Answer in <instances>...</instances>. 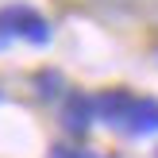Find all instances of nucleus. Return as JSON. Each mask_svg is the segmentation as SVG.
Returning <instances> with one entry per match:
<instances>
[{"label":"nucleus","mask_w":158,"mask_h":158,"mask_svg":"<svg viewBox=\"0 0 158 158\" xmlns=\"http://www.w3.org/2000/svg\"><path fill=\"white\" fill-rule=\"evenodd\" d=\"M0 19H4V23H0V27H4V35H23L27 43H35V46L50 43V23H46L43 15L27 12V8H8Z\"/></svg>","instance_id":"f257e3e1"},{"label":"nucleus","mask_w":158,"mask_h":158,"mask_svg":"<svg viewBox=\"0 0 158 158\" xmlns=\"http://www.w3.org/2000/svg\"><path fill=\"white\" fill-rule=\"evenodd\" d=\"M123 127H127V135H154L158 131V100L151 97H143V100H135L131 104V112H127V120H123Z\"/></svg>","instance_id":"f03ea898"},{"label":"nucleus","mask_w":158,"mask_h":158,"mask_svg":"<svg viewBox=\"0 0 158 158\" xmlns=\"http://www.w3.org/2000/svg\"><path fill=\"white\" fill-rule=\"evenodd\" d=\"M93 104H97V116H100L104 123H123L127 112H131V104H135V97L123 93V89H116V93H100Z\"/></svg>","instance_id":"7ed1b4c3"},{"label":"nucleus","mask_w":158,"mask_h":158,"mask_svg":"<svg viewBox=\"0 0 158 158\" xmlns=\"http://www.w3.org/2000/svg\"><path fill=\"white\" fill-rule=\"evenodd\" d=\"M93 116H97V104H93L89 97H81V93H73L66 104V116H62V123H66L69 131H85L93 123Z\"/></svg>","instance_id":"20e7f679"},{"label":"nucleus","mask_w":158,"mask_h":158,"mask_svg":"<svg viewBox=\"0 0 158 158\" xmlns=\"http://www.w3.org/2000/svg\"><path fill=\"white\" fill-rule=\"evenodd\" d=\"M35 81H39V93H43V97H58L62 93V73H50V69H46V73H39Z\"/></svg>","instance_id":"39448f33"},{"label":"nucleus","mask_w":158,"mask_h":158,"mask_svg":"<svg viewBox=\"0 0 158 158\" xmlns=\"http://www.w3.org/2000/svg\"><path fill=\"white\" fill-rule=\"evenodd\" d=\"M50 158H97L93 151H85V147H54Z\"/></svg>","instance_id":"423d86ee"}]
</instances>
